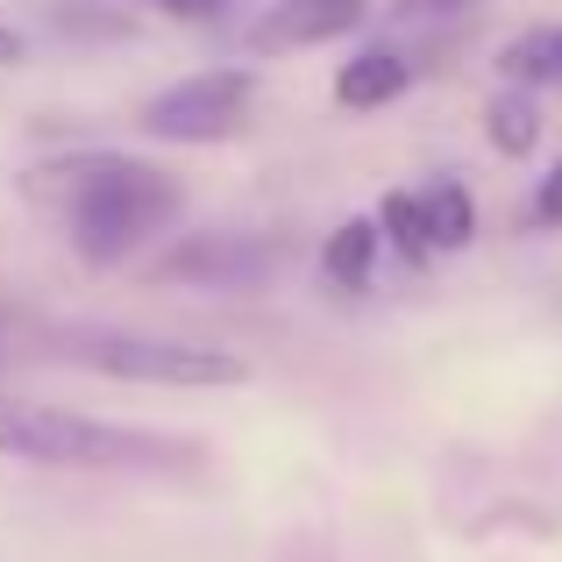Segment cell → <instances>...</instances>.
Returning <instances> with one entry per match:
<instances>
[{
    "label": "cell",
    "mask_w": 562,
    "mask_h": 562,
    "mask_svg": "<svg viewBox=\"0 0 562 562\" xmlns=\"http://www.w3.org/2000/svg\"><path fill=\"white\" fill-rule=\"evenodd\" d=\"M22 192H29V206H43L65 228L71 257L93 263V271L128 263L165 228H179V214H186V186L165 165L114 157V150H79V157H57V165H36L22 179Z\"/></svg>",
    "instance_id": "obj_1"
},
{
    "label": "cell",
    "mask_w": 562,
    "mask_h": 562,
    "mask_svg": "<svg viewBox=\"0 0 562 562\" xmlns=\"http://www.w3.org/2000/svg\"><path fill=\"white\" fill-rule=\"evenodd\" d=\"M0 456L36 470H179L200 463L192 441L150 435V427L93 420V413L50 406V398H14L0 392Z\"/></svg>",
    "instance_id": "obj_2"
},
{
    "label": "cell",
    "mask_w": 562,
    "mask_h": 562,
    "mask_svg": "<svg viewBox=\"0 0 562 562\" xmlns=\"http://www.w3.org/2000/svg\"><path fill=\"white\" fill-rule=\"evenodd\" d=\"M57 357L114 384H165V392H221L243 384L249 363L214 342H179V335H122V328H71L57 335Z\"/></svg>",
    "instance_id": "obj_3"
},
{
    "label": "cell",
    "mask_w": 562,
    "mask_h": 562,
    "mask_svg": "<svg viewBox=\"0 0 562 562\" xmlns=\"http://www.w3.org/2000/svg\"><path fill=\"white\" fill-rule=\"evenodd\" d=\"M249 108H257V71L214 65V71H192V79L150 93L136 108V128L150 143H228L249 128Z\"/></svg>",
    "instance_id": "obj_4"
},
{
    "label": "cell",
    "mask_w": 562,
    "mask_h": 562,
    "mask_svg": "<svg viewBox=\"0 0 562 562\" xmlns=\"http://www.w3.org/2000/svg\"><path fill=\"white\" fill-rule=\"evenodd\" d=\"M271 271H278V243H263V235H228V228L192 235V243H179L157 263V278L206 285V292H257Z\"/></svg>",
    "instance_id": "obj_5"
},
{
    "label": "cell",
    "mask_w": 562,
    "mask_h": 562,
    "mask_svg": "<svg viewBox=\"0 0 562 562\" xmlns=\"http://www.w3.org/2000/svg\"><path fill=\"white\" fill-rule=\"evenodd\" d=\"M371 22V0H278L257 14L249 29V50L278 57V50H321V43H342Z\"/></svg>",
    "instance_id": "obj_6"
},
{
    "label": "cell",
    "mask_w": 562,
    "mask_h": 562,
    "mask_svg": "<svg viewBox=\"0 0 562 562\" xmlns=\"http://www.w3.org/2000/svg\"><path fill=\"white\" fill-rule=\"evenodd\" d=\"M378 249H384V228H378V214H357V221H342V228L321 243V278H328L335 292H363L378 278Z\"/></svg>",
    "instance_id": "obj_7"
},
{
    "label": "cell",
    "mask_w": 562,
    "mask_h": 562,
    "mask_svg": "<svg viewBox=\"0 0 562 562\" xmlns=\"http://www.w3.org/2000/svg\"><path fill=\"white\" fill-rule=\"evenodd\" d=\"M413 86V65L398 50H357L342 71H335V100H342L349 114H371L384 100H398Z\"/></svg>",
    "instance_id": "obj_8"
},
{
    "label": "cell",
    "mask_w": 562,
    "mask_h": 562,
    "mask_svg": "<svg viewBox=\"0 0 562 562\" xmlns=\"http://www.w3.org/2000/svg\"><path fill=\"white\" fill-rule=\"evenodd\" d=\"M498 79L527 86V93L562 86V22H535V29H520V36L498 43Z\"/></svg>",
    "instance_id": "obj_9"
},
{
    "label": "cell",
    "mask_w": 562,
    "mask_h": 562,
    "mask_svg": "<svg viewBox=\"0 0 562 562\" xmlns=\"http://www.w3.org/2000/svg\"><path fill=\"white\" fill-rule=\"evenodd\" d=\"M484 143H492L498 157H527L541 143V108L527 86H498L492 100H484Z\"/></svg>",
    "instance_id": "obj_10"
},
{
    "label": "cell",
    "mask_w": 562,
    "mask_h": 562,
    "mask_svg": "<svg viewBox=\"0 0 562 562\" xmlns=\"http://www.w3.org/2000/svg\"><path fill=\"white\" fill-rule=\"evenodd\" d=\"M420 200H427V235H435V257L470 249V235H477V200H470V186L463 179H435Z\"/></svg>",
    "instance_id": "obj_11"
},
{
    "label": "cell",
    "mask_w": 562,
    "mask_h": 562,
    "mask_svg": "<svg viewBox=\"0 0 562 562\" xmlns=\"http://www.w3.org/2000/svg\"><path fill=\"white\" fill-rule=\"evenodd\" d=\"M378 228H384V243H392L406 263H427V257H435V235H427V200H420V192H406V186L384 192V200H378Z\"/></svg>",
    "instance_id": "obj_12"
},
{
    "label": "cell",
    "mask_w": 562,
    "mask_h": 562,
    "mask_svg": "<svg viewBox=\"0 0 562 562\" xmlns=\"http://www.w3.org/2000/svg\"><path fill=\"white\" fill-rule=\"evenodd\" d=\"M527 228H562V157L549 165V179L535 186V206H527Z\"/></svg>",
    "instance_id": "obj_13"
},
{
    "label": "cell",
    "mask_w": 562,
    "mask_h": 562,
    "mask_svg": "<svg viewBox=\"0 0 562 562\" xmlns=\"http://www.w3.org/2000/svg\"><path fill=\"white\" fill-rule=\"evenodd\" d=\"M22 57H29V36L0 22V71H8V65H22Z\"/></svg>",
    "instance_id": "obj_14"
},
{
    "label": "cell",
    "mask_w": 562,
    "mask_h": 562,
    "mask_svg": "<svg viewBox=\"0 0 562 562\" xmlns=\"http://www.w3.org/2000/svg\"><path fill=\"white\" fill-rule=\"evenodd\" d=\"M136 8H165V14H214L228 0H136Z\"/></svg>",
    "instance_id": "obj_15"
},
{
    "label": "cell",
    "mask_w": 562,
    "mask_h": 562,
    "mask_svg": "<svg viewBox=\"0 0 562 562\" xmlns=\"http://www.w3.org/2000/svg\"><path fill=\"white\" fill-rule=\"evenodd\" d=\"M470 0H398V14H463Z\"/></svg>",
    "instance_id": "obj_16"
}]
</instances>
